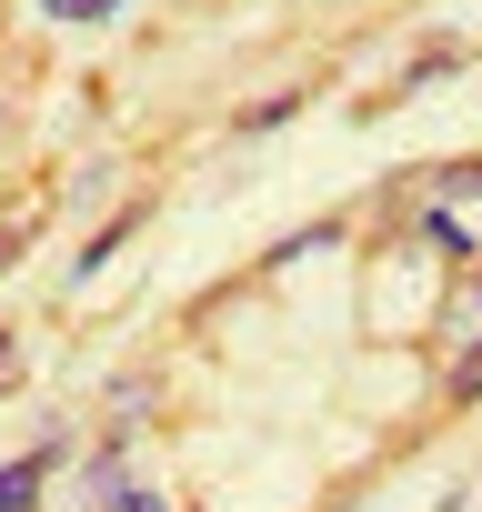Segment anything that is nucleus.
<instances>
[{
    "mask_svg": "<svg viewBox=\"0 0 482 512\" xmlns=\"http://www.w3.org/2000/svg\"><path fill=\"white\" fill-rule=\"evenodd\" d=\"M61 452V442H51ZM51 452H31V462H11V472H0V512H31L41 502V472H51Z\"/></svg>",
    "mask_w": 482,
    "mask_h": 512,
    "instance_id": "f03ea898",
    "label": "nucleus"
},
{
    "mask_svg": "<svg viewBox=\"0 0 482 512\" xmlns=\"http://www.w3.org/2000/svg\"><path fill=\"white\" fill-rule=\"evenodd\" d=\"M11 382H21V342H11V332H0V392H11Z\"/></svg>",
    "mask_w": 482,
    "mask_h": 512,
    "instance_id": "39448f33",
    "label": "nucleus"
},
{
    "mask_svg": "<svg viewBox=\"0 0 482 512\" xmlns=\"http://www.w3.org/2000/svg\"><path fill=\"white\" fill-rule=\"evenodd\" d=\"M472 312H482V272H472Z\"/></svg>",
    "mask_w": 482,
    "mask_h": 512,
    "instance_id": "0eeeda50",
    "label": "nucleus"
},
{
    "mask_svg": "<svg viewBox=\"0 0 482 512\" xmlns=\"http://www.w3.org/2000/svg\"><path fill=\"white\" fill-rule=\"evenodd\" d=\"M81 492H91V512H121V502H131V462H121V442H111V452H91Z\"/></svg>",
    "mask_w": 482,
    "mask_h": 512,
    "instance_id": "f257e3e1",
    "label": "nucleus"
},
{
    "mask_svg": "<svg viewBox=\"0 0 482 512\" xmlns=\"http://www.w3.org/2000/svg\"><path fill=\"white\" fill-rule=\"evenodd\" d=\"M452 402H482V342H472V352L452 362Z\"/></svg>",
    "mask_w": 482,
    "mask_h": 512,
    "instance_id": "7ed1b4c3",
    "label": "nucleus"
},
{
    "mask_svg": "<svg viewBox=\"0 0 482 512\" xmlns=\"http://www.w3.org/2000/svg\"><path fill=\"white\" fill-rule=\"evenodd\" d=\"M121 512H171V502H161V492H131V502H121Z\"/></svg>",
    "mask_w": 482,
    "mask_h": 512,
    "instance_id": "423d86ee",
    "label": "nucleus"
},
{
    "mask_svg": "<svg viewBox=\"0 0 482 512\" xmlns=\"http://www.w3.org/2000/svg\"><path fill=\"white\" fill-rule=\"evenodd\" d=\"M51 21H101V11H121V0H41Z\"/></svg>",
    "mask_w": 482,
    "mask_h": 512,
    "instance_id": "20e7f679",
    "label": "nucleus"
}]
</instances>
